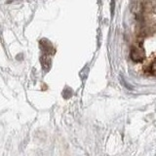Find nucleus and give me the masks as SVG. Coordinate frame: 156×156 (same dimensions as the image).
Masks as SVG:
<instances>
[{
    "label": "nucleus",
    "mask_w": 156,
    "mask_h": 156,
    "mask_svg": "<svg viewBox=\"0 0 156 156\" xmlns=\"http://www.w3.org/2000/svg\"><path fill=\"white\" fill-rule=\"evenodd\" d=\"M143 10L148 13L156 14V0H145L143 4Z\"/></svg>",
    "instance_id": "7ed1b4c3"
},
{
    "label": "nucleus",
    "mask_w": 156,
    "mask_h": 156,
    "mask_svg": "<svg viewBox=\"0 0 156 156\" xmlns=\"http://www.w3.org/2000/svg\"><path fill=\"white\" fill-rule=\"evenodd\" d=\"M147 72L151 75L156 76V57L152 60L151 63L149 65V66L147 67Z\"/></svg>",
    "instance_id": "20e7f679"
},
{
    "label": "nucleus",
    "mask_w": 156,
    "mask_h": 156,
    "mask_svg": "<svg viewBox=\"0 0 156 156\" xmlns=\"http://www.w3.org/2000/svg\"><path fill=\"white\" fill-rule=\"evenodd\" d=\"M136 18H138L136 33L139 36H149L156 31V23L154 21L145 19L141 14H136Z\"/></svg>",
    "instance_id": "f257e3e1"
},
{
    "label": "nucleus",
    "mask_w": 156,
    "mask_h": 156,
    "mask_svg": "<svg viewBox=\"0 0 156 156\" xmlns=\"http://www.w3.org/2000/svg\"><path fill=\"white\" fill-rule=\"evenodd\" d=\"M130 55H131V58L135 62H141L145 58L144 50L140 44H136V45L132 46Z\"/></svg>",
    "instance_id": "f03ea898"
}]
</instances>
